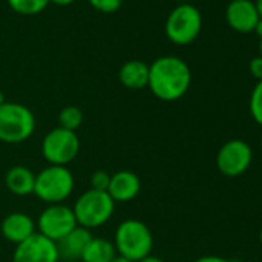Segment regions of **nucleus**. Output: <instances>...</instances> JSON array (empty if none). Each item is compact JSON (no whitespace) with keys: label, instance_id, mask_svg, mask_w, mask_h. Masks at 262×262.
Masks as SVG:
<instances>
[{"label":"nucleus","instance_id":"obj_1","mask_svg":"<svg viewBox=\"0 0 262 262\" xmlns=\"http://www.w3.org/2000/svg\"><path fill=\"white\" fill-rule=\"evenodd\" d=\"M191 85V70L178 56L158 57L150 65V91L164 102H174L184 97Z\"/></svg>","mask_w":262,"mask_h":262},{"label":"nucleus","instance_id":"obj_2","mask_svg":"<svg viewBox=\"0 0 262 262\" xmlns=\"http://www.w3.org/2000/svg\"><path fill=\"white\" fill-rule=\"evenodd\" d=\"M113 244L117 254L133 262H139L151 254L155 241L153 233L145 222L139 219H125L117 225Z\"/></svg>","mask_w":262,"mask_h":262},{"label":"nucleus","instance_id":"obj_3","mask_svg":"<svg viewBox=\"0 0 262 262\" xmlns=\"http://www.w3.org/2000/svg\"><path fill=\"white\" fill-rule=\"evenodd\" d=\"M36 131V116L24 103L5 102L0 106V142L22 144Z\"/></svg>","mask_w":262,"mask_h":262},{"label":"nucleus","instance_id":"obj_4","mask_svg":"<svg viewBox=\"0 0 262 262\" xmlns=\"http://www.w3.org/2000/svg\"><path fill=\"white\" fill-rule=\"evenodd\" d=\"M116 202L108 196L106 191H97L88 188L74 202L73 211L77 225L93 230L105 225L114 213Z\"/></svg>","mask_w":262,"mask_h":262},{"label":"nucleus","instance_id":"obj_5","mask_svg":"<svg viewBox=\"0 0 262 262\" xmlns=\"http://www.w3.org/2000/svg\"><path fill=\"white\" fill-rule=\"evenodd\" d=\"M74 191V176L68 167L48 165L36 174L34 193L48 205L63 204Z\"/></svg>","mask_w":262,"mask_h":262},{"label":"nucleus","instance_id":"obj_6","mask_svg":"<svg viewBox=\"0 0 262 262\" xmlns=\"http://www.w3.org/2000/svg\"><path fill=\"white\" fill-rule=\"evenodd\" d=\"M202 30V14L201 11L190 5L181 4L176 7L167 17L165 34L176 45H190L193 43Z\"/></svg>","mask_w":262,"mask_h":262},{"label":"nucleus","instance_id":"obj_7","mask_svg":"<svg viewBox=\"0 0 262 262\" xmlns=\"http://www.w3.org/2000/svg\"><path fill=\"white\" fill-rule=\"evenodd\" d=\"M80 151V141L76 131H70L60 126L53 128L43 136L42 156L50 165L68 167Z\"/></svg>","mask_w":262,"mask_h":262},{"label":"nucleus","instance_id":"obj_8","mask_svg":"<svg viewBox=\"0 0 262 262\" xmlns=\"http://www.w3.org/2000/svg\"><path fill=\"white\" fill-rule=\"evenodd\" d=\"M36 227L39 228L37 233L57 244L77 227V222L71 207L65 204H53L40 213Z\"/></svg>","mask_w":262,"mask_h":262},{"label":"nucleus","instance_id":"obj_9","mask_svg":"<svg viewBox=\"0 0 262 262\" xmlns=\"http://www.w3.org/2000/svg\"><path fill=\"white\" fill-rule=\"evenodd\" d=\"M251 159H253L251 147L241 139H233L225 142L217 151L216 165L224 176L237 178L248 170Z\"/></svg>","mask_w":262,"mask_h":262},{"label":"nucleus","instance_id":"obj_10","mask_svg":"<svg viewBox=\"0 0 262 262\" xmlns=\"http://www.w3.org/2000/svg\"><path fill=\"white\" fill-rule=\"evenodd\" d=\"M59 250L57 244L42 236L40 233H34L31 237L16 245L13 253V262H59Z\"/></svg>","mask_w":262,"mask_h":262},{"label":"nucleus","instance_id":"obj_11","mask_svg":"<svg viewBox=\"0 0 262 262\" xmlns=\"http://www.w3.org/2000/svg\"><path fill=\"white\" fill-rule=\"evenodd\" d=\"M225 20L236 33H253L260 20L253 0H231L225 8Z\"/></svg>","mask_w":262,"mask_h":262},{"label":"nucleus","instance_id":"obj_12","mask_svg":"<svg viewBox=\"0 0 262 262\" xmlns=\"http://www.w3.org/2000/svg\"><path fill=\"white\" fill-rule=\"evenodd\" d=\"M141 179L136 173L120 170L111 174L106 193L114 202H131L141 193Z\"/></svg>","mask_w":262,"mask_h":262},{"label":"nucleus","instance_id":"obj_13","mask_svg":"<svg viewBox=\"0 0 262 262\" xmlns=\"http://www.w3.org/2000/svg\"><path fill=\"white\" fill-rule=\"evenodd\" d=\"M0 231L8 242L19 245L36 233V222L27 213L13 211L4 217L0 224Z\"/></svg>","mask_w":262,"mask_h":262},{"label":"nucleus","instance_id":"obj_14","mask_svg":"<svg viewBox=\"0 0 262 262\" xmlns=\"http://www.w3.org/2000/svg\"><path fill=\"white\" fill-rule=\"evenodd\" d=\"M91 237H93L91 230L83 228L80 225L73 228L63 239H60L57 242V250H59L60 259H65L68 262L80 259L82 253H83L85 247L88 245V242L91 241Z\"/></svg>","mask_w":262,"mask_h":262},{"label":"nucleus","instance_id":"obj_15","mask_svg":"<svg viewBox=\"0 0 262 262\" xmlns=\"http://www.w3.org/2000/svg\"><path fill=\"white\" fill-rule=\"evenodd\" d=\"M150 65L142 60H128L119 70V82L128 90H144L148 86Z\"/></svg>","mask_w":262,"mask_h":262},{"label":"nucleus","instance_id":"obj_16","mask_svg":"<svg viewBox=\"0 0 262 262\" xmlns=\"http://www.w3.org/2000/svg\"><path fill=\"white\" fill-rule=\"evenodd\" d=\"M5 185L16 196L33 194L36 185V173L24 165H14L5 174Z\"/></svg>","mask_w":262,"mask_h":262},{"label":"nucleus","instance_id":"obj_17","mask_svg":"<svg viewBox=\"0 0 262 262\" xmlns=\"http://www.w3.org/2000/svg\"><path fill=\"white\" fill-rule=\"evenodd\" d=\"M117 254L113 241L105 237H91L85 247L80 260L82 262H110Z\"/></svg>","mask_w":262,"mask_h":262},{"label":"nucleus","instance_id":"obj_18","mask_svg":"<svg viewBox=\"0 0 262 262\" xmlns=\"http://www.w3.org/2000/svg\"><path fill=\"white\" fill-rule=\"evenodd\" d=\"M57 122H59L60 128H65L70 131H77L83 122V113L76 105H67L59 111Z\"/></svg>","mask_w":262,"mask_h":262},{"label":"nucleus","instance_id":"obj_19","mask_svg":"<svg viewBox=\"0 0 262 262\" xmlns=\"http://www.w3.org/2000/svg\"><path fill=\"white\" fill-rule=\"evenodd\" d=\"M50 4V0H8L10 8L22 16H34L42 13Z\"/></svg>","mask_w":262,"mask_h":262},{"label":"nucleus","instance_id":"obj_20","mask_svg":"<svg viewBox=\"0 0 262 262\" xmlns=\"http://www.w3.org/2000/svg\"><path fill=\"white\" fill-rule=\"evenodd\" d=\"M248 106H250V114L254 119V122L262 126V80H257L256 86L253 88Z\"/></svg>","mask_w":262,"mask_h":262},{"label":"nucleus","instance_id":"obj_21","mask_svg":"<svg viewBox=\"0 0 262 262\" xmlns=\"http://www.w3.org/2000/svg\"><path fill=\"white\" fill-rule=\"evenodd\" d=\"M110 181H111V174L105 170H97L91 174V179H90V188L91 190H97V191H106L108 190V185H110Z\"/></svg>","mask_w":262,"mask_h":262},{"label":"nucleus","instance_id":"obj_22","mask_svg":"<svg viewBox=\"0 0 262 262\" xmlns=\"http://www.w3.org/2000/svg\"><path fill=\"white\" fill-rule=\"evenodd\" d=\"M88 2L96 11L111 14V13H116L122 7L123 0H88Z\"/></svg>","mask_w":262,"mask_h":262},{"label":"nucleus","instance_id":"obj_23","mask_svg":"<svg viewBox=\"0 0 262 262\" xmlns=\"http://www.w3.org/2000/svg\"><path fill=\"white\" fill-rule=\"evenodd\" d=\"M248 70H250V74L257 79V80H262V57L257 56V57H253L248 63Z\"/></svg>","mask_w":262,"mask_h":262},{"label":"nucleus","instance_id":"obj_24","mask_svg":"<svg viewBox=\"0 0 262 262\" xmlns=\"http://www.w3.org/2000/svg\"><path fill=\"white\" fill-rule=\"evenodd\" d=\"M194 262H230V260H228V259H225V257H221V256H213V254H210V256L198 257Z\"/></svg>","mask_w":262,"mask_h":262},{"label":"nucleus","instance_id":"obj_25","mask_svg":"<svg viewBox=\"0 0 262 262\" xmlns=\"http://www.w3.org/2000/svg\"><path fill=\"white\" fill-rule=\"evenodd\" d=\"M139 262H165L164 259H161V257H158V256H153V254H148L147 257H144V259H141Z\"/></svg>","mask_w":262,"mask_h":262},{"label":"nucleus","instance_id":"obj_26","mask_svg":"<svg viewBox=\"0 0 262 262\" xmlns=\"http://www.w3.org/2000/svg\"><path fill=\"white\" fill-rule=\"evenodd\" d=\"M50 2L54 5H59V7H67V5H71L73 2H76V0H50Z\"/></svg>","mask_w":262,"mask_h":262},{"label":"nucleus","instance_id":"obj_27","mask_svg":"<svg viewBox=\"0 0 262 262\" xmlns=\"http://www.w3.org/2000/svg\"><path fill=\"white\" fill-rule=\"evenodd\" d=\"M110 262H133V260H129V259H126V257H123V256H120V254H116Z\"/></svg>","mask_w":262,"mask_h":262},{"label":"nucleus","instance_id":"obj_28","mask_svg":"<svg viewBox=\"0 0 262 262\" xmlns=\"http://www.w3.org/2000/svg\"><path fill=\"white\" fill-rule=\"evenodd\" d=\"M256 8H257V13H259V17L262 20V0H256Z\"/></svg>","mask_w":262,"mask_h":262},{"label":"nucleus","instance_id":"obj_29","mask_svg":"<svg viewBox=\"0 0 262 262\" xmlns=\"http://www.w3.org/2000/svg\"><path fill=\"white\" fill-rule=\"evenodd\" d=\"M254 33H257V36H259V37L262 36V20H259V22H257V25H256V28H254Z\"/></svg>","mask_w":262,"mask_h":262},{"label":"nucleus","instance_id":"obj_30","mask_svg":"<svg viewBox=\"0 0 262 262\" xmlns=\"http://www.w3.org/2000/svg\"><path fill=\"white\" fill-rule=\"evenodd\" d=\"M5 102H7V100H5V94H4V91H2V90H0V106H2Z\"/></svg>","mask_w":262,"mask_h":262},{"label":"nucleus","instance_id":"obj_31","mask_svg":"<svg viewBox=\"0 0 262 262\" xmlns=\"http://www.w3.org/2000/svg\"><path fill=\"white\" fill-rule=\"evenodd\" d=\"M259 53H260V57H262V36L259 37Z\"/></svg>","mask_w":262,"mask_h":262},{"label":"nucleus","instance_id":"obj_32","mask_svg":"<svg viewBox=\"0 0 262 262\" xmlns=\"http://www.w3.org/2000/svg\"><path fill=\"white\" fill-rule=\"evenodd\" d=\"M259 242H260V245H262V227H260V231H259Z\"/></svg>","mask_w":262,"mask_h":262},{"label":"nucleus","instance_id":"obj_33","mask_svg":"<svg viewBox=\"0 0 262 262\" xmlns=\"http://www.w3.org/2000/svg\"><path fill=\"white\" fill-rule=\"evenodd\" d=\"M260 148H262V138H260Z\"/></svg>","mask_w":262,"mask_h":262},{"label":"nucleus","instance_id":"obj_34","mask_svg":"<svg viewBox=\"0 0 262 262\" xmlns=\"http://www.w3.org/2000/svg\"><path fill=\"white\" fill-rule=\"evenodd\" d=\"M242 262H251V260H242Z\"/></svg>","mask_w":262,"mask_h":262}]
</instances>
